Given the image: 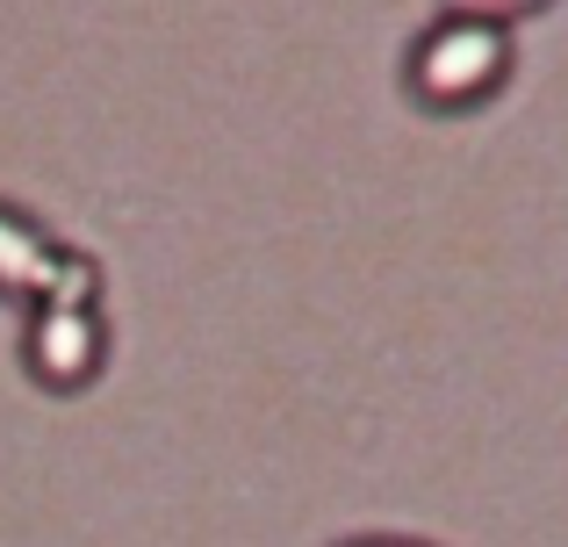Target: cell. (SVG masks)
I'll use <instances>...</instances> for the list:
<instances>
[{"mask_svg": "<svg viewBox=\"0 0 568 547\" xmlns=\"http://www.w3.org/2000/svg\"><path fill=\"white\" fill-rule=\"evenodd\" d=\"M511 65V37L504 22H483V14H446L417 37L410 51V87L432 101V109H468L475 94L504 80Z\"/></svg>", "mask_w": 568, "mask_h": 547, "instance_id": "cell-1", "label": "cell"}, {"mask_svg": "<svg viewBox=\"0 0 568 547\" xmlns=\"http://www.w3.org/2000/svg\"><path fill=\"white\" fill-rule=\"evenodd\" d=\"M0 288L37 295V303H94V267L80 253H58L14 210H0Z\"/></svg>", "mask_w": 568, "mask_h": 547, "instance_id": "cell-2", "label": "cell"}, {"mask_svg": "<svg viewBox=\"0 0 568 547\" xmlns=\"http://www.w3.org/2000/svg\"><path fill=\"white\" fill-rule=\"evenodd\" d=\"M29 367L58 389H80L101 367V310L94 303H37L29 324Z\"/></svg>", "mask_w": 568, "mask_h": 547, "instance_id": "cell-3", "label": "cell"}, {"mask_svg": "<svg viewBox=\"0 0 568 547\" xmlns=\"http://www.w3.org/2000/svg\"><path fill=\"white\" fill-rule=\"evenodd\" d=\"M526 8H540V0H446V14H483V22H511Z\"/></svg>", "mask_w": 568, "mask_h": 547, "instance_id": "cell-4", "label": "cell"}, {"mask_svg": "<svg viewBox=\"0 0 568 547\" xmlns=\"http://www.w3.org/2000/svg\"><path fill=\"white\" fill-rule=\"evenodd\" d=\"M346 547H425V540H346Z\"/></svg>", "mask_w": 568, "mask_h": 547, "instance_id": "cell-5", "label": "cell"}]
</instances>
